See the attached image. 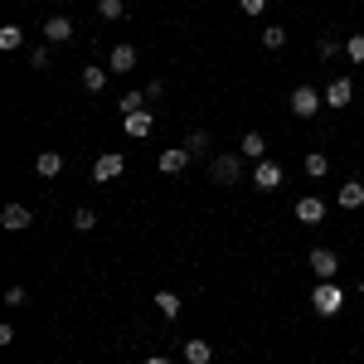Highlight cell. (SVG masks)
I'll use <instances>...</instances> for the list:
<instances>
[{
    "instance_id": "6da1fadb",
    "label": "cell",
    "mask_w": 364,
    "mask_h": 364,
    "mask_svg": "<svg viewBox=\"0 0 364 364\" xmlns=\"http://www.w3.org/2000/svg\"><path fill=\"white\" fill-rule=\"evenodd\" d=\"M311 311L326 316V321L340 316V311H345V287H340V282H316V287H311Z\"/></svg>"
},
{
    "instance_id": "7a4b0ae2",
    "label": "cell",
    "mask_w": 364,
    "mask_h": 364,
    "mask_svg": "<svg viewBox=\"0 0 364 364\" xmlns=\"http://www.w3.org/2000/svg\"><path fill=\"white\" fill-rule=\"evenodd\" d=\"M209 180H214V185H238V180H243V151H219V156H209Z\"/></svg>"
},
{
    "instance_id": "3957f363",
    "label": "cell",
    "mask_w": 364,
    "mask_h": 364,
    "mask_svg": "<svg viewBox=\"0 0 364 364\" xmlns=\"http://www.w3.org/2000/svg\"><path fill=\"white\" fill-rule=\"evenodd\" d=\"M326 107V97H321V87H311V83H296L291 87V112L301 117V122H311V117Z\"/></svg>"
},
{
    "instance_id": "277c9868",
    "label": "cell",
    "mask_w": 364,
    "mask_h": 364,
    "mask_svg": "<svg viewBox=\"0 0 364 364\" xmlns=\"http://www.w3.org/2000/svg\"><path fill=\"white\" fill-rule=\"evenodd\" d=\"M311 272H316V282H336L340 277V252L336 248H311Z\"/></svg>"
},
{
    "instance_id": "5b68a950",
    "label": "cell",
    "mask_w": 364,
    "mask_h": 364,
    "mask_svg": "<svg viewBox=\"0 0 364 364\" xmlns=\"http://www.w3.org/2000/svg\"><path fill=\"white\" fill-rule=\"evenodd\" d=\"M127 170V161H122V151H102L97 161H92V185H112L117 175Z\"/></svg>"
},
{
    "instance_id": "8992f818",
    "label": "cell",
    "mask_w": 364,
    "mask_h": 364,
    "mask_svg": "<svg viewBox=\"0 0 364 364\" xmlns=\"http://www.w3.org/2000/svg\"><path fill=\"white\" fill-rule=\"evenodd\" d=\"M321 97H326V107H350V102H355V83H350L345 73H336L331 83L321 87Z\"/></svg>"
},
{
    "instance_id": "52a82bcc",
    "label": "cell",
    "mask_w": 364,
    "mask_h": 364,
    "mask_svg": "<svg viewBox=\"0 0 364 364\" xmlns=\"http://www.w3.org/2000/svg\"><path fill=\"white\" fill-rule=\"evenodd\" d=\"M252 185H257L262 195H277L282 190V166L277 161H257V166H252Z\"/></svg>"
},
{
    "instance_id": "ba28073f",
    "label": "cell",
    "mask_w": 364,
    "mask_h": 364,
    "mask_svg": "<svg viewBox=\"0 0 364 364\" xmlns=\"http://www.w3.org/2000/svg\"><path fill=\"white\" fill-rule=\"evenodd\" d=\"M29 224H34L29 204H5V209H0V228H5V233H25Z\"/></svg>"
},
{
    "instance_id": "9c48e42d",
    "label": "cell",
    "mask_w": 364,
    "mask_h": 364,
    "mask_svg": "<svg viewBox=\"0 0 364 364\" xmlns=\"http://www.w3.org/2000/svg\"><path fill=\"white\" fill-rule=\"evenodd\" d=\"M136 63H141L136 44H117L112 54H107V68H112L117 78H127V73H132V68H136Z\"/></svg>"
},
{
    "instance_id": "30bf717a",
    "label": "cell",
    "mask_w": 364,
    "mask_h": 364,
    "mask_svg": "<svg viewBox=\"0 0 364 364\" xmlns=\"http://www.w3.org/2000/svg\"><path fill=\"white\" fill-rule=\"evenodd\" d=\"M122 127H127V136H132V141H146L151 132H156V117H151V107H141V112L122 117Z\"/></svg>"
},
{
    "instance_id": "8fae6325",
    "label": "cell",
    "mask_w": 364,
    "mask_h": 364,
    "mask_svg": "<svg viewBox=\"0 0 364 364\" xmlns=\"http://www.w3.org/2000/svg\"><path fill=\"white\" fill-rule=\"evenodd\" d=\"M291 214H296V224H321V219H326V199H316V195H301V199H296V209H291Z\"/></svg>"
},
{
    "instance_id": "7c38bea8",
    "label": "cell",
    "mask_w": 364,
    "mask_h": 364,
    "mask_svg": "<svg viewBox=\"0 0 364 364\" xmlns=\"http://www.w3.org/2000/svg\"><path fill=\"white\" fill-rule=\"evenodd\" d=\"M190 161H195V156H190V146H170V151H161V161H156V166H161V175H180Z\"/></svg>"
},
{
    "instance_id": "4fadbf2b",
    "label": "cell",
    "mask_w": 364,
    "mask_h": 364,
    "mask_svg": "<svg viewBox=\"0 0 364 364\" xmlns=\"http://www.w3.org/2000/svg\"><path fill=\"white\" fill-rule=\"evenodd\" d=\"M44 39H49V44H68V39H73V20H68V15H49V20H44Z\"/></svg>"
},
{
    "instance_id": "5bb4252c",
    "label": "cell",
    "mask_w": 364,
    "mask_h": 364,
    "mask_svg": "<svg viewBox=\"0 0 364 364\" xmlns=\"http://www.w3.org/2000/svg\"><path fill=\"white\" fill-rule=\"evenodd\" d=\"M238 151H243V161H267V136L262 132H243Z\"/></svg>"
},
{
    "instance_id": "9a60e30c",
    "label": "cell",
    "mask_w": 364,
    "mask_h": 364,
    "mask_svg": "<svg viewBox=\"0 0 364 364\" xmlns=\"http://www.w3.org/2000/svg\"><path fill=\"white\" fill-rule=\"evenodd\" d=\"M34 170H39L44 180H58V175H63V156H58V151H39V156H34Z\"/></svg>"
},
{
    "instance_id": "2e32d148",
    "label": "cell",
    "mask_w": 364,
    "mask_h": 364,
    "mask_svg": "<svg viewBox=\"0 0 364 364\" xmlns=\"http://www.w3.org/2000/svg\"><path fill=\"white\" fill-rule=\"evenodd\" d=\"M301 170H306L311 180H326V175H331V156H326V151H306Z\"/></svg>"
},
{
    "instance_id": "e0dca14e",
    "label": "cell",
    "mask_w": 364,
    "mask_h": 364,
    "mask_svg": "<svg viewBox=\"0 0 364 364\" xmlns=\"http://www.w3.org/2000/svg\"><path fill=\"white\" fill-rule=\"evenodd\" d=\"M340 209H364V185L360 180H345V185H340Z\"/></svg>"
},
{
    "instance_id": "ac0fdd59",
    "label": "cell",
    "mask_w": 364,
    "mask_h": 364,
    "mask_svg": "<svg viewBox=\"0 0 364 364\" xmlns=\"http://www.w3.org/2000/svg\"><path fill=\"white\" fill-rule=\"evenodd\" d=\"M185 364H214L209 340H185Z\"/></svg>"
},
{
    "instance_id": "d6986e66",
    "label": "cell",
    "mask_w": 364,
    "mask_h": 364,
    "mask_svg": "<svg viewBox=\"0 0 364 364\" xmlns=\"http://www.w3.org/2000/svg\"><path fill=\"white\" fill-rule=\"evenodd\" d=\"M0 49H5V54L25 49V25H0Z\"/></svg>"
},
{
    "instance_id": "ffe728a7",
    "label": "cell",
    "mask_w": 364,
    "mask_h": 364,
    "mask_svg": "<svg viewBox=\"0 0 364 364\" xmlns=\"http://www.w3.org/2000/svg\"><path fill=\"white\" fill-rule=\"evenodd\" d=\"M107 73H112V68H102V63H87V68H83V87H87V92H102V87H107Z\"/></svg>"
},
{
    "instance_id": "44dd1931",
    "label": "cell",
    "mask_w": 364,
    "mask_h": 364,
    "mask_svg": "<svg viewBox=\"0 0 364 364\" xmlns=\"http://www.w3.org/2000/svg\"><path fill=\"white\" fill-rule=\"evenodd\" d=\"M262 49H267V54L287 49V25H262Z\"/></svg>"
},
{
    "instance_id": "7402d4cb",
    "label": "cell",
    "mask_w": 364,
    "mask_h": 364,
    "mask_svg": "<svg viewBox=\"0 0 364 364\" xmlns=\"http://www.w3.org/2000/svg\"><path fill=\"white\" fill-rule=\"evenodd\" d=\"M151 301H156V311H161L166 321H175V316H180V296H175V291H156Z\"/></svg>"
},
{
    "instance_id": "603a6c76",
    "label": "cell",
    "mask_w": 364,
    "mask_h": 364,
    "mask_svg": "<svg viewBox=\"0 0 364 364\" xmlns=\"http://www.w3.org/2000/svg\"><path fill=\"white\" fill-rule=\"evenodd\" d=\"M97 15H102L107 25H117V20H127V0H97Z\"/></svg>"
},
{
    "instance_id": "cb8c5ba5",
    "label": "cell",
    "mask_w": 364,
    "mask_h": 364,
    "mask_svg": "<svg viewBox=\"0 0 364 364\" xmlns=\"http://www.w3.org/2000/svg\"><path fill=\"white\" fill-rule=\"evenodd\" d=\"M141 107H146V92H136V87H132V92H122V102H117V112H122V117L141 112Z\"/></svg>"
},
{
    "instance_id": "d4e9b609",
    "label": "cell",
    "mask_w": 364,
    "mask_h": 364,
    "mask_svg": "<svg viewBox=\"0 0 364 364\" xmlns=\"http://www.w3.org/2000/svg\"><path fill=\"white\" fill-rule=\"evenodd\" d=\"M185 146H190V156H209V132H190Z\"/></svg>"
},
{
    "instance_id": "484cf974",
    "label": "cell",
    "mask_w": 364,
    "mask_h": 364,
    "mask_svg": "<svg viewBox=\"0 0 364 364\" xmlns=\"http://www.w3.org/2000/svg\"><path fill=\"white\" fill-rule=\"evenodd\" d=\"M73 228H78V233H92V228H97V214H92V209H73Z\"/></svg>"
},
{
    "instance_id": "4316f807",
    "label": "cell",
    "mask_w": 364,
    "mask_h": 364,
    "mask_svg": "<svg viewBox=\"0 0 364 364\" xmlns=\"http://www.w3.org/2000/svg\"><path fill=\"white\" fill-rule=\"evenodd\" d=\"M345 58H350V63H364V34H350V39H345Z\"/></svg>"
},
{
    "instance_id": "83f0119b",
    "label": "cell",
    "mask_w": 364,
    "mask_h": 364,
    "mask_svg": "<svg viewBox=\"0 0 364 364\" xmlns=\"http://www.w3.org/2000/svg\"><path fill=\"white\" fill-rule=\"evenodd\" d=\"M316 54H321L326 63H331V58L340 54V39H336V34H321V44H316Z\"/></svg>"
},
{
    "instance_id": "f1b7e54d",
    "label": "cell",
    "mask_w": 364,
    "mask_h": 364,
    "mask_svg": "<svg viewBox=\"0 0 364 364\" xmlns=\"http://www.w3.org/2000/svg\"><path fill=\"white\" fill-rule=\"evenodd\" d=\"M238 10L252 15V20H262V10H267V0H238Z\"/></svg>"
},
{
    "instance_id": "f546056e",
    "label": "cell",
    "mask_w": 364,
    "mask_h": 364,
    "mask_svg": "<svg viewBox=\"0 0 364 364\" xmlns=\"http://www.w3.org/2000/svg\"><path fill=\"white\" fill-rule=\"evenodd\" d=\"M29 296H25V287H5V306H25Z\"/></svg>"
},
{
    "instance_id": "4dcf8cb0",
    "label": "cell",
    "mask_w": 364,
    "mask_h": 364,
    "mask_svg": "<svg viewBox=\"0 0 364 364\" xmlns=\"http://www.w3.org/2000/svg\"><path fill=\"white\" fill-rule=\"evenodd\" d=\"M161 97H166V83H161V78H151V83H146V102H161Z\"/></svg>"
},
{
    "instance_id": "1f68e13d",
    "label": "cell",
    "mask_w": 364,
    "mask_h": 364,
    "mask_svg": "<svg viewBox=\"0 0 364 364\" xmlns=\"http://www.w3.org/2000/svg\"><path fill=\"white\" fill-rule=\"evenodd\" d=\"M29 63H34V68H49V44H39V49L29 54Z\"/></svg>"
},
{
    "instance_id": "d6a6232c",
    "label": "cell",
    "mask_w": 364,
    "mask_h": 364,
    "mask_svg": "<svg viewBox=\"0 0 364 364\" xmlns=\"http://www.w3.org/2000/svg\"><path fill=\"white\" fill-rule=\"evenodd\" d=\"M146 364H170V360H166V355H151V360H146Z\"/></svg>"
},
{
    "instance_id": "836d02e7",
    "label": "cell",
    "mask_w": 364,
    "mask_h": 364,
    "mask_svg": "<svg viewBox=\"0 0 364 364\" xmlns=\"http://www.w3.org/2000/svg\"><path fill=\"white\" fill-rule=\"evenodd\" d=\"M360 291H364V277H360Z\"/></svg>"
},
{
    "instance_id": "e575fe53",
    "label": "cell",
    "mask_w": 364,
    "mask_h": 364,
    "mask_svg": "<svg viewBox=\"0 0 364 364\" xmlns=\"http://www.w3.org/2000/svg\"><path fill=\"white\" fill-rule=\"evenodd\" d=\"M185 5H195V0H185Z\"/></svg>"
}]
</instances>
